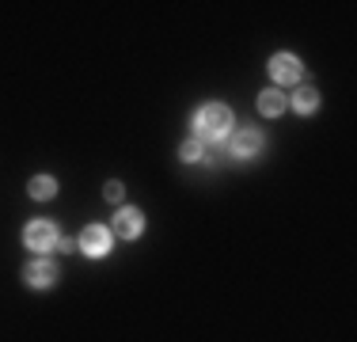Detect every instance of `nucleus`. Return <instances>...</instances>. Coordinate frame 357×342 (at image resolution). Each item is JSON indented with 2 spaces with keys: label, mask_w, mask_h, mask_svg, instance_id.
Masks as SVG:
<instances>
[{
  "label": "nucleus",
  "mask_w": 357,
  "mask_h": 342,
  "mask_svg": "<svg viewBox=\"0 0 357 342\" xmlns=\"http://www.w3.org/2000/svg\"><path fill=\"white\" fill-rule=\"evenodd\" d=\"M190 130H194V137H198L202 144L225 141V137L236 130L232 110H228L225 103H202V107L194 110V118H190Z\"/></svg>",
  "instance_id": "nucleus-1"
},
{
  "label": "nucleus",
  "mask_w": 357,
  "mask_h": 342,
  "mask_svg": "<svg viewBox=\"0 0 357 342\" xmlns=\"http://www.w3.org/2000/svg\"><path fill=\"white\" fill-rule=\"evenodd\" d=\"M57 239H61V232H57V225L46 217L31 221V225L23 228V247H27V251H38L42 259H46L50 251H57Z\"/></svg>",
  "instance_id": "nucleus-2"
},
{
  "label": "nucleus",
  "mask_w": 357,
  "mask_h": 342,
  "mask_svg": "<svg viewBox=\"0 0 357 342\" xmlns=\"http://www.w3.org/2000/svg\"><path fill=\"white\" fill-rule=\"evenodd\" d=\"M266 73H270V80H274V88H282V84H304V65H301V57L296 54H274L266 61Z\"/></svg>",
  "instance_id": "nucleus-3"
},
{
  "label": "nucleus",
  "mask_w": 357,
  "mask_h": 342,
  "mask_svg": "<svg viewBox=\"0 0 357 342\" xmlns=\"http://www.w3.org/2000/svg\"><path fill=\"white\" fill-rule=\"evenodd\" d=\"M225 141H228V152H232V160H255V156L262 152V144H266V141H262V133L255 130V126L232 130V133L225 137Z\"/></svg>",
  "instance_id": "nucleus-4"
},
{
  "label": "nucleus",
  "mask_w": 357,
  "mask_h": 342,
  "mask_svg": "<svg viewBox=\"0 0 357 342\" xmlns=\"http://www.w3.org/2000/svg\"><path fill=\"white\" fill-rule=\"evenodd\" d=\"M144 232V213L137 205H118V213L110 217V236L118 239H137Z\"/></svg>",
  "instance_id": "nucleus-5"
},
{
  "label": "nucleus",
  "mask_w": 357,
  "mask_h": 342,
  "mask_svg": "<svg viewBox=\"0 0 357 342\" xmlns=\"http://www.w3.org/2000/svg\"><path fill=\"white\" fill-rule=\"evenodd\" d=\"M76 244H80V251L88 259H103V255H110V247H114V236H110L107 225H88L76 236Z\"/></svg>",
  "instance_id": "nucleus-6"
},
{
  "label": "nucleus",
  "mask_w": 357,
  "mask_h": 342,
  "mask_svg": "<svg viewBox=\"0 0 357 342\" xmlns=\"http://www.w3.org/2000/svg\"><path fill=\"white\" fill-rule=\"evenodd\" d=\"M57 281H61V270L50 259H31L27 267H23V285L27 289H54Z\"/></svg>",
  "instance_id": "nucleus-7"
},
{
  "label": "nucleus",
  "mask_w": 357,
  "mask_h": 342,
  "mask_svg": "<svg viewBox=\"0 0 357 342\" xmlns=\"http://www.w3.org/2000/svg\"><path fill=\"white\" fill-rule=\"evenodd\" d=\"M289 107H293L301 118H304V114H316V110H319V91L312 88V84H301V88L289 96Z\"/></svg>",
  "instance_id": "nucleus-8"
},
{
  "label": "nucleus",
  "mask_w": 357,
  "mask_h": 342,
  "mask_svg": "<svg viewBox=\"0 0 357 342\" xmlns=\"http://www.w3.org/2000/svg\"><path fill=\"white\" fill-rule=\"evenodd\" d=\"M282 110H289V96H285L282 88L259 91V114H262V118H278Z\"/></svg>",
  "instance_id": "nucleus-9"
},
{
  "label": "nucleus",
  "mask_w": 357,
  "mask_h": 342,
  "mask_svg": "<svg viewBox=\"0 0 357 342\" xmlns=\"http://www.w3.org/2000/svg\"><path fill=\"white\" fill-rule=\"evenodd\" d=\"M27 194H31L35 202H50V198L57 194V179H54V175H31Z\"/></svg>",
  "instance_id": "nucleus-10"
},
{
  "label": "nucleus",
  "mask_w": 357,
  "mask_h": 342,
  "mask_svg": "<svg viewBox=\"0 0 357 342\" xmlns=\"http://www.w3.org/2000/svg\"><path fill=\"white\" fill-rule=\"evenodd\" d=\"M178 160H183V164H202V160H206V144H202L198 137H186V141L178 144Z\"/></svg>",
  "instance_id": "nucleus-11"
},
{
  "label": "nucleus",
  "mask_w": 357,
  "mask_h": 342,
  "mask_svg": "<svg viewBox=\"0 0 357 342\" xmlns=\"http://www.w3.org/2000/svg\"><path fill=\"white\" fill-rule=\"evenodd\" d=\"M103 198H107L110 205H122V198H126V186L118 183V179H110V183L103 186Z\"/></svg>",
  "instance_id": "nucleus-12"
},
{
  "label": "nucleus",
  "mask_w": 357,
  "mask_h": 342,
  "mask_svg": "<svg viewBox=\"0 0 357 342\" xmlns=\"http://www.w3.org/2000/svg\"><path fill=\"white\" fill-rule=\"evenodd\" d=\"M57 247H61V255H69V251H80V244H76V239H57Z\"/></svg>",
  "instance_id": "nucleus-13"
}]
</instances>
